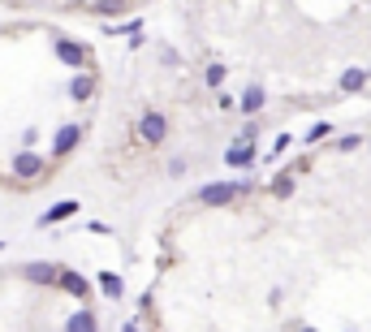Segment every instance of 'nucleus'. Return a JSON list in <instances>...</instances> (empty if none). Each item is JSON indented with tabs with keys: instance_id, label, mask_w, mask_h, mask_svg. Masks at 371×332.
Instances as JSON below:
<instances>
[{
	"instance_id": "f257e3e1",
	"label": "nucleus",
	"mask_w": 371,
	"mask_h": 332,
	"mask_svg": "<svg viewBox=\"0 0 371 332\" xmlns=\"http://www.w3.org/2000/svg\"><path fill=\"white\" fill-rule=\"evenodd\" d=\"M242 194H255V182H211V186H203L194 199H199L203 207H225V203H233V199H242Z\"/></svg>"
},
{
	"instance_id": "f03ea898",
	"label": "nucleus",
	"mask_w": 371,
	"mask_h": 332,
	"mask_svg": "<svg viewBox=\"0 0 371 332\" xmlns=\"http://www.w3.org/2000/svg\"><path fill=\"white\" fill-rule=\"evenodd\" d=\"M52 52H57V61L61 65H70V70H87L91 61H95V52L87 48V43H78V39H57V43H52Z\"/></svg>"
},
{
	"instance_id": "7ed1b4c3",
	"label": "nucleus",
	"mask_w": 371,
	"mask_h": 332,
	"mask_svg": "<svg viewBox=\"0 0 371 332\" xmlns=\"http://www.w3.org/2000/svg\"><path fill=\"white\" fill-rule=\"evenodd\" d=\"M138 143H147V147H160L165 138H169V117L165 113H155V108H147V113L138 117Z\"/></svg>"
},
{
	"instance_id": "20e7f679",
	"label": "nucleus",
	"mask_w": 371,
	"mask_h": 332,
	"mask_svg": "<svg viewBox=\"0 0 371 332\" xmlns=\"http://www.w3.org/2000/svg\"><path fill=\"white\" fill-rule=\"evenodd\" d=\"M43 173H48V160H43L35 147H22V151L13 155V177H18V182H39Z\"/></svg>"
},
{
	"instance_id": "39448f33",
	"label": "nucleus",
	"mask_w": 371,
	"mask_h": 332,
	"mask_svg": "<svg viewBox=\"0 0 371 332\" xmlns=\"http://www.w3.org/2000/svg\"><path fill=\"white\" fill-rule=\"evenodd\" d=\"M82 126L78 121H65L61 130H57V138H52V160H65V155H74L78 151V143H82Z\"/></svg>"
},
{
	"instance_id": "423d86ee",
	"label": "nucleus",
	"mask_w": 371,
	"mask_h": 332,
	"mask_svg": "<svg viewBox=\"0 0 371 332\" xmlns=\"http://www.w3.org/2000/svg\"><path fill=\"white\" fill-rule=\"evenodd\" d=\"M52 285H57V289H65V294H70V298H78V302H87V298H91V281H87L82 272H74V267H61Z\"/></svg>"
},
{
	"instance_id": "0eeeda50",
	"label": "nucleus",
	"mask_w": 371,
	"mask_h": 332,
	"mask_svg": "<svg viewBox=\"0 0 371 332\" xmlns=\"http://www.w3.org/2000/svg\"><path fill=\"white\" fill-rule=\"evenodd\" d=\"M57 272H61V263H43V259H35V263L22 267V276H26L31 285H52V281H57Z\"/></svg>"
},
{
	"instance_id": "6e6552de",
	"label": "nucleus",
	"mask_w": 371,
	"mask_h": 332,
	"mask_svg": "<svg viewBox=\"0 0 371 332\" xmlns=\"http://www.w3.org/2000/svg\"><path fill=\"white\" fill-rule=\"evenodd\" d=\"M255 143H233L229 151H225V164H233V169H255Z\"/></svg>"
},
{
	"instance_id": "1a4fd4ad",
	"label": "nucleus",
	"mask_w": 371,
	"mask_h": 332,
	"mask_svg": "<svg viewBox=\"0 0 371 332\" xmlns=\"http://www.w3.org/2000/svg\"><path fill=\"white\" fill-rule=\"evenodd\" d=\"M74 211H78V199H61L57 207H48V211L39 216V225H43V229H48V225H61V220H70Z\"/></svg>"
},
{
	"instance_id": "9d476101",
	"label": "nucleus",
	"mask_w": 371,
	"mask_h": 332,
	"mask_svg": "<svg viewBox=\"0 0 371 332\" xmlns=\"http://www.w3.org/2000/svg\"><path fill=\"white\" fill-rule=\"evenodd\" d=\"M337 87H341V95H358V91L367 87V70H358V65H350V70L341 74V82H337Z\"/></svg>"
},
{
	"instance_id": "9b49d317",
	"label": "nucleus",
	"mask_w": 371,
	"mask_h": 332,
	"mask_svg": "<svg viewBox=\"0 0 371 332\" xmlns=\"http://www.w3.org/2000/svg\"><path fill=\"white\" fill-rule=\"evenodd\" d=\"M91 95H95V74H78V78L70 82V99H74V104H87Z\"/></svg>"
},
{
	"instance_id": "f8f14e48",
	"label": "nucleus",
	"mask_w": 371,
	"mask_h": 332,
	"mask_svg": "<svg viewBox=\"0 0 371 332\" xmlns=\"http://www.w3.org/2000/svg\"><path fill=\"white\" fill-rule=\"evenodd\" d=\"M263 99H268V95H263L259 87H246V91H242V99H238V108H242L246 117H255L259 108H263Z\"/></svg>"
},
{
	"instance_id": "ddd939ff",
	"label": "nucleus",
	"mask_w": 371,
	"mask_h": 332,
	"mask_svg": "<svg viewBox=\"0 0 371 332\" xmlns=\"http://www.w3.org/2000/svg\"><path fill=\"white\" fill-rule=\"evenodd\" d=\"M65 328H70V332H91V328H99V319H95V311H74V315L65 319Z\"/></svg>"
},
{
	"instance_id": "4468645a",
	"label": "nucleus",
	"mask_w": 371,
	"mask_h": 332,
	"mask_svg": "<svg viewBox=\"0 0 371 332\" xmlns=\"http://www.w3.org/2000/svg\"><path fill=\"white\" fill-rule=\"evenodd\" d=\"M99 289H104V294H109V298L117 302V298L126 294V281H121L117 272H99Z\"/></svg>"
},
{
	"instance_id": "2eb2a0df",
	"label": "nucleus",
	"mask_w": 371,
	"mask_h": 332,
	"mask_svg": "<svg viewBox=\"0 0 371 332\" xmlns=\"http://www.w3.org/2000/svg\"><path fill=\"white\" fill-rule=\"evenodd\" d=\"M130 5H134V0H95V13H104V18H121Z\"/></svg>"
},
{
	"instance_id": "dca6fc26",
	"label": "nucleus",
	"mask_w": 371,
	"mask_h": 332,
	"mask_svg": "<svg viewBox=\"0 0 371 332\" xmlns=\"http://www.w3.org/2000/svg\"><path fill=\"white\" fill-rule=\"evenodd\" d=\"M203 82H207L211 91H221V87H225V65H221V61H211L207 74H203Z\"/></svg>"
},
{
	"instance_id": "f3484780",
	"label": "nucleus",
	"mask_w": 371,
	"mask_h": 332,
	"mask_svg": "<svg viewBox=\"0 0 371 332\" xmlns=\"http://www.w3.org/2000/svg\"><path fill=\"white\" fill-rule=\"evenodd\" d=\"M138 26H143V22L130 18V22H121V26H117V22H113V26H104V35H138Z\"/></svg>"
},
{
	"instance_id": "a211bd4d",
	"label": "nucleus",
	"mask_w": 371,
	"mask_h": 332,
	"mask_svg": "<svg viewBox=\"0 0 371 332\" xmlns=\"http://www.w3.org/2000/svg\"><path fill=\"white\" fill-rule=\"evenodd\" d=\"M272 194H277V199H289V194H294V177H289V173H281V177L272 182Z\"/></svg>"
},
{
	"instance_id": "6ab92c4d",
	"label": "nucleus",
	"mask_w": 371,
	"mask_h": 332,
	"mask_svg": "<svg viewBox=\"0 0 371 332\" xmlns=\"http://www.w3.org/2000/svg\"><path fill=\"white\" fill-rule=\"evenodd\" d=\"M328 134H333V126H328V121H315V126L306 130V143H320V138H328Z\"/></svg>"
},
{
	"instance_id": "aec40b11",
	"label": "nucleus",
	"mask_w": 371,
	"mask_h": 332,
	"mask_svg": "<svg viewBox=\"0 0 371 332\" xmlns=\"http://www.w3.org/2000/svg\"><path fill=\"white\" fill-rule=\"evenodd\" d=\"M362 147V134H345V138H337V151H358Z\"/></svg>"
},
{
	"instance_id": "412c9836",
	"label": "nucleus",
	"mask_w": 371,
	"mask_h": 332,
	"mask_svg": "<svg viewBox=\"0 0 371 332\" xmlns=\"http://www.w3.org/2000/svg\"><path fill=\"white\" fill-rule=\"evenodd\" d=\"M186 169H190V160H186V155H173V160H169V177H182Z\"/></svg>"
},
{
	"instance_id": "4be33fe9",
	"label": "nucleus",
	"mask_w": 371,
	"mask_h": 332,
	"mask_svg": "<svg viewBox=\"0 0 371 332\" xmlns=\"http://www.w3.org/2000/svg\"><path fill=\"white\" fill-rule=\"evenodd\" d=\"M35 143H39V130H35V126H31V130H22V147H35Z\"/></svg>"
},
{
	"instance_id": "5701e85b",
	"label": "nucleus",
	"mask_w": 371,
	"mask_h": 332,
	"mask_svg": "<svg viewBox=\"0 0 371 332\" xmlns=\"http://www.w3.org/2000/svg\"><path fill=\"white\" fill-rule=\"evenodd\" d=\"M281 151H289V134H281V138L272 143V155H281Z\"/></svg>"
}]
</instances>
